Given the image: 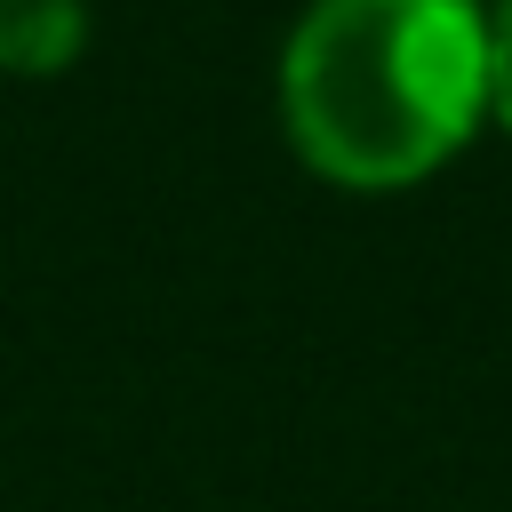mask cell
<instances>
[{
	"mask_svg": "<svg viewBox=\"0 0 512 512\" xmlns=\"http://www.w3.org/2000/svg\"><path fill=\"white\" fill-rule=\"evenodd\" d=\"M488 104L512 128V0H496V16H488Z\"/></svg>",
	"mask_w": 512,
	"mask_h": 512,
	"instance_id": "cell-3",
	"label": "cell"
},
{
	"mask_svg": "<svg viewBox=\"0 0 512 512\" xmlns=\"http://www.w3.org/2000/svg\"><path fill=\"white\" fill-rule=\"evenodd\" d=\"M280 104L304 160L336 184H408L488 104V24L472 0H312Z\"/></svg>",
	"mask_w": 512,
	"mask_h": 512,
	"instance_id": "cell-1",
	"label": "cell"
},
{
	"mask_svg": "<svg viewBox=\"0 0 512 512\" xmlns=\"http://www.w3.org/2000/svg\"><path fill=\"white\" fill-rule=\"evenodd\" d=\"M88 8L80 0H0V64L8 72H56L80 56Z\"/></svg>",
	"mask_w": 512,
	"mask_h": 512,
	"instance_id": "cell-2",
	"label": "cell"
}]
</instances>
